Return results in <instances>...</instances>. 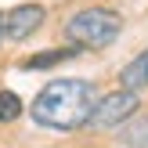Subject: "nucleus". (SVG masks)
<instances>
[{
    "label": "nucleus",
    "mask_w": 148,
    "mask_h": 148,
    "mask_svg": "<svg viewBox=\"0 0 148 148\" xmlns=\"http://www.w3.org/2000/svg\"><path fill=\"white\" fill-rule=\"evenodd\" d=\"M98 108V87L87 79H51L29 105L33 123L47 130H79Z\"/></svg>",
    "instance_id": "1"
},
{
    "label": "nucleus",
    "mask_w": 148,
    "mask_h": 148,
    "mask_svg": "<svg viewBox=\"0 0 148 148\" xmlns=\"http://www.w3.org/2000/svg\"><path fill=\"white\" fill-rule=\"evenodd\" d=\"M123 18L108 7H83L65 22V36L79 47H108V43L119 36Z\"/></svg>",
    "instance_id": "2"
},
{
    "label": "nucleus",
    "mask_w": 148,
    "mask_h": 148,
    "mask_svg": "<svg viewBox=\"0 0 148 148\" xmlns=\"http://www.w3.org/2000/svg\"><path fill=\"white\" fill-rule=\"evenodd\" d=\"M134 112H137V94L123 87V90H112L98 101V108L90 116V127H98V130L101 127H119V123L134 119Z\"/></svg>",
    "instance_id": "3"
},
{
    "label": "nucleus",
    "mask_w": 148,
    "mask_h": 148,
    "mask_svg": "<svg viewBox=\"0 0 148 148\" xmlns=\"http://www.w3.org/2000/svg\"><path fill=\"white\" fill-rule=\"evenodd\" d=\"M40 25H43V7L40 4H18V7H11L4 14V36L14 40V43L33 36Z\"/></svg>",
    "instance_id": "4"
},
{
    "label": "nucleus",
    "mask_w": 148,
    "mask_h": 148,
    "mask_svg": "<svg viewBox=\"0 0 148 148\" xmlns=\"http://www.w3.org/2000/svg\"><path fill=\"white\" fill-rule=\"evenodd\" d=\"M119 79H123V87H127V90H134V94L141 90V87H148V47L127 65V69H123Z\"/></svg>",
    "instance_id": "5"
},
{
    "label": "nucleus",
    "mask_w": 148,
    "mask_h": 148,
    "mask_svg": "<svg viewBox=\"0 0 148 148\" xmlns=\"http://www.w3.org/2000/svg\"><path fill=\"white\" fill-rule=\"evenodd\" d=\"M119 141L127 148H148V116H134L130 123H123Z\"/></svg>",
    "instance_id": "6"
},
{
    "label": "nucleus",
    "mask_w": 148,
    "mask_h": 148,
    "mask_svg": "<svg viewBox=\"0 0 148 148\" xmlns=\"http://www.w3.org/2000/svg\"><path fill=\"white\" fill-rule=\"evenodd\" d=\"M76 54V47H58V51H43V54H33V58H25V69H51V65H58V62H65V58H72Z\"/></svg>",
    "instance_id": "7"
},
{
    "label": "nucleus",
    "mask_w": 148,
    "mask_h": 148,
    "mask_svg": "<svg viewBox=\"0 0 148 148\" xmlns=\"http://www.w3.org/2000/svg\"><path fill=\"white\" fill-rule=\"evenodd\" d=\"M22 116V98L14 90H0V123H14Z\"/></svg>",
    "instance_id": "8"
},
{
    "label": "nucleus",
    "mask_w": 148,
    "mask_h": 148,
    "mask_svg": "<svg viewBox=\"0 0 148 148\" xmlns=\"http://www.w3.org/2000/svg\"><path fill=\"white\" fill-rule=\"evenodd\" d=\"M0 40H4V14H0Z\"/></svg>",
    "instance_id": "9"
}]
</instances>
